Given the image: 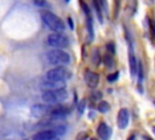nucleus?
<instances>
[{
    "instance_id": "b1692460",
    "label": "nucleus",
    "mask_w": 155,
    "mask_h": 140,
    "mask_svg": "<svg viewBox=\"0 0 155 140\" xmlns=\"http://www.w3.org/2000/svg\"><path fill=\"white\" fill-rule=\"evenodd\" d=\"M34 2V5L39 6V7H46L47 6V1L46 0H31Z\"/></svg>"
},
{
    "instance_id": "c85d7f7f",
    "label": "nucleus",
    "mask_w": 155,
    "mask_h": 140,
    "mask_svg": "<svg viewBox=\"0 0 155 140\" xmlns=\"http://www.w3.org/2000/svg\"><path fill=\"white\" fill-rule=\"evenodd\" d=\"M90 140H98V139H97V138H91Z\"/></svg>"
},
{
    "instance_id": "39448f33",
    "label": "nucleus",
    "mask_w": 155,
    "mask_h": 140,
    "mask_svg": "<svg viewBox=\"0 0 155 140\" xmlns=\"http://www.w3.org/2000/svg\"><path fill=\"white\" fill-rule=\"evenodd\" d=\"M71 77L70 70H68L65 66H56L46 72L47 80H54V81H67Z\"/></svg>"
},
{
    "instance_id": "2eb2a0df",
    "label": "nucleus",
    "mask_w": 155,
    "mask_h": 140,
    "mask_svg": "<svg viewBox=\"0 0 155 140\" xmlns=\"http://www.w3.org/2000/svg\"><path fill=\"white\" fill-rule=\"evenodd\" d=\"M91 59H92V64H93V65L98 66V65L101 64L102 57H101V53H99V51H98L97 48H94V49L92 51V57H91Z\"/></svg>"
},
{
    "instance_id": "412c9836",
    "label": "nucleus",
    "mask_w": 155,
    "mask_h": 140,
    "mask_svg": "<svg viewBox=\"0 0 155 140\" xmlns=\"http://www.w3.org/2000/svg\"><path fill=\"white\" fill-rule=\"evenodd\" d=\"M105 48H107V52L110 53L111 56L115 54V51H116V49H115V45H114V42H111V41L108 42V43L105 45Z\"/></svg>"
},
{
    "instance_id": "f3484780",
    "label": "nucleus",
    "mask_w": 155,
    "mask_h": 140,
    "mask_svg": "<svg viewBox=\"0 0 155 140\" xmlns=\"http://www.w3.org/2000/svg\"><path fill=\"white\" fill-rule=\"evenodd\" d=\"M51 129H52V130L56 133V135H57V136L63 135V134L67 132V127H65V126H63V124H57V126H53Z\"/></svg>"
},
{
    "instance_id": "20e7f679",
    "label": "nucleus",
    "mask_w": 155,
    "mask_h": 140,
    "mask_svg": "<svg viewBox=\"0 0 155 140\" xmlns=\"http://www.w3.org/2000/svg\"><path fill=\"white\" fill-rule=\"evenodd\" d=\"M46 42L48 46L53 48H65L69 45V39L63 34V33H52L47 35Z\"/></svg>"
},
{
    "instance_id": "c756f323",
    "label": "nucleus",
    "mask_w": 155,
    "mask_h": 140,
    "mask_svg": "<svg viewBox=\"0 0 155 140\" xmlns=\"http://www.w3.org/2000/svg\"><path fill=\"white\" fill-rule=\"evenodd\" d=\"M153 132H154V134H155V126L153 127Z\"/></svg>"
},
{
    "instance_id": "1a4fd4ad",
    "label": "nucleus",
    "mask_w": 155,
    "mask_h": 140,
    "mask_svg": "<svg viewBox=\"0 0 155 140\" xmlns=\"http://www.w3.org/2000/svg\"><path fill=\"white\" fill-rule=\"evenodd\" d=\"M130 122V112L126 107H121L117 112V127L120 129H126Z\"/></svg>"
},
{
    "instance_id": "cd10ccee",
    "label": "nucleus",
    "mask_w": 155,
    "mask_h": 140,
    "mask_svg": "<svg viewBox=\"0 0 155 140\" xmlns=\"http://www.w3.org/2000/svg\"><path fill=\"white\" fill-rule=\"evenodd\" d=\"M143 138H144V140H154V139H151V138H150V136H148V135H144Z\"/></svg>"
},
{
    "instance_id": "6e6552de",
    "label": "nucleus",
    "mask_w": 155,
    "mask_h": 140,
    "mask_svg": "<svg viewBox=\"0 0 155 140\" xmlns=\"http://www.w3.org/2000/svg\"><path fill=\"white\" fill-rule=\"evenodd\" d=\"M52 107L47 104V105H44V104H36L31 107V115L38 117V118H41V117H45V116H48L50 112H51Z\"/></svg>"
},
{
    "instance_id": "393cba45",
    "label": "nucleus",
    "mask_w": 155,
    "mask_h": 140,
    "mask_svg": "<svg viewBox=\"0 0 155 140\" xmlns=\"http://www.w3.org/2000/svg\"><path fill=\"white\" fill-rule=\"evenodd\" d=\"M87 138H88V134L86 132H80L76 135V140H87Z\"/></svg>"
},
{
    "instance_id": "9d476101",
    "label": "nucleus",
    "mask_w": 155,
    "mask_h": 140,
    "mask_svg": "<svg viewBox=\"0 0 155 140\" xmlns=\"http://www.w3.org/2000/svg\"><path fill=\"white\" fill-rule=\"evenodd\" d=\"M111 134H113V130H111V128L105 122H101L98 124V127H97V135H98L99 139H102V140H109L110 136H111Z\"/></svg>"
},
{
    "instance_id": "dca6fc26",
    "label": "nucleus",
    "mask_w": 155,
    "mask_h": 140,
    "mask_svg": "<svg viewBox=\"0 0 155 140\" xmlns=\"http://www.w3.org/2000/svg\"><path fill=\"white\" fill-rule=\"evenodd\" d=\"M97 110L101 112V113H105L110 110V104L108 101H104V100H101L97 105Z\"/></svg>"
},
{
    "instance_id": "423d86ee",
    "label": "nucleus",
    "mask_w": 155,
    "mask_h": 140,
    "mask_svg": "<svg viewBox=\"0 0 155 140\" xmlns=\"http://www.w3.org/2000/svg\"><path fill=\"white\" fill-rule=\"evenodd\" d=\"M84 80H85V83L90 88L94 89V88H97V86L99 83V75L94 71H91V70L86 69L84 71Z\"/></svg>"
},
{
    "instance_id": "4be33fe9",
    "label": "nucleus",
    "mask_w": 155,
    "mask_h": 140,
    "mask_svg": "<svg viewBox=\"0 0 155 140\" xmlns=\"http://www.w3.org/2000/svg\"><path fill=\"white\" fill-rule=\"evenodd\" d=\"M85 109H86V100H85V99H82V100L78 104V111H79V113L81 115V113L85 111Z\"/></svg>"
},
{
    "instance_id": "7c9ffc66",
    "label": "nucleus",
    "mask_w": 155,
    "mask_h": 140,
    "mask_svg": "<svg viewBox=\"0 0 155 140\" xmlns=\"http://www.w3.org/2000/svg\"><path fill=\"white\" fill-rule=\"evenodd\" d=\"M65 1H67V2H68V1H69V0H65Z\"/></svg>"
},
{
    "instance_id": "f257e3e1",
    "label": "nucleus",
    "mask_w": 155,
    "mask_h": 140,
    "mask_svg": "<svg viewBox=\"0 0 155 140\" xmlns=\"http://www.w3.org/2000/svg\"><path fill=\"white\" fill-rule=\"evenodd\" d=\"M40 17L42 19V22L45 23L46 27H48L51 30H53L54 33H62L65 30V24L64 22L53 12L44 10L40 12Z\"/></svg>"
},
{
    "instance_id": "a878e982",
    "label": "nucleus",
    "mask_w": 155,
    "mask_h": 140,
    "mask_svg": "<svg viewBox=\"0 0 155 140\" xmlns=\"http://www.w3.org/2000/svg\"><path fill=\"white\" fill-rule=\"evenodd\" d=\"M127 140H136V135H134V134H131Z\"/></svg>"
},
{
    "instance_id": "f8f14e48",
    "label": "nucleus",
    "mask_w": 155,
    "mask_h": 140,
    "mask_svg": "<svg viewBox=\"0 0 155 140\" xmlns=\"http://www.w3.org/2000/svg\"><path fill=\"white\" fill-rule=\"evenodd\" d=\"M54 138H57V135L52 129H45V130L36 133L31 138V140H53Z\"/></svg>"
},
{
    "instance_id": "7ed1b4c3",
    "label": "nucleus",
    "mask_w": 155,
    "mask_h": 140,
    "mask_svg": "<svg viewBox=\"0 0 155 140\" xmlns=\"http://www.w3.org/2000/svg\"><path fill=\"white\" fill-rule=\"evenodd\" d=\"M46 58L50 64L56 65V66H64L70 63V56L61 48H54L46 54Z\"/></svg>"
},
{
    "instance_id": "9b49d317",
    "label": "nucleus",
    "mask_w": 155,
    "mask_h": 140,
    "mask_svg": "<svg viewBox=\"0 0 155 140\" xmlns=\"http://www.w3.org/2000/svg\"><path fill=\"white\" fill-rule=\"evenodd\" d=\"M128 62H130V71H131V76L136 77L137 75V65H138V60L133 53V47L132 43H130V52H128Z\"/></svg>"
},
{
    "instance_id": "0eeeda50",
    "label": "nucleus",
    "mask_w": 155,
    "mask_h": 140,
    "mask_svg": "<svg viewBox=\"0 0 155 140\" xmlns=\"http://www.w3.org/2000/svg\"><path fill=\"white\" fill-rule=\"evenodd\" d=\"M41 88L42 91H57L65 88V81H54V80H44L41 82Z\"/></svg>"
},
{
    "instance_id": "f03ea898",
    "label": "nucleus",
    "mask_w": 155,
    "mask_h": 140,
    "mask_svg": "<svg viewBox=\"0 0 155 140\" xmlns=\"http://www.w3.org/2000/svg\"><path fill=\"white\" fill-rule=\"evenodd\" d=\"M41 99L48 105H57L68 99V92L65 88L57 91H44L41 94Z\"/></svg>"
},
{
    "instance_id": "bb28decb",
    "label": "nucleus",
    "mask_w": 155,
    "mask_h": 140,
    "mask_svg": "<svg viewBox=\"0 0 155 140\" xmlns=\"http://www.w3.org/2000/svg\"><path fill=\"white\" fill-rule=\"evenodd\" d=\"M68 22H69V25H70V28L73 29V22H71V18H70V17L68 18Z\"/></svg>"
},
{
    "instance_id": "ddd939ff",
    "label": "nucleus",
    "mask_w": 155,
    "mask_h": 140,
    "mask_svg": "<svg viewBox=\"0 0 155 140\" xmlns=\"http://www.w3.org/2000/svg\"><path fill=\"white\" fill-rule=\"evenodd\" d=\"M86 29H87V34H88V40L92 41L94 37V31H93V22H92L91 14L86 16Z\"/></svg>"
},
{
    "instance_id": "4468645a",
    "label": "nucleus",
    "mask_w": 155,
    "mask_h": 140,
    "mask_svg": "<svg viewBox=\"0 0 155 140\" xmlns=\"http://www.w3.org/2000/svg\"><path fill=\"white\" fill-rule=\"evenodd\" d=\"M103 62H104V65H105V68L107 69H111V68H114V65H115V62H114V57L110 54V53H105V56H104V58H103Z\"/></svg>"
},
{
    "instance_id": "6ab92c4d",
    "label": "nucleus",
    "mask_w": 155,
    "mask_h": 140,
    "mask_svg": "<svg viewBox=\"0 0 155 140\" xmlns=\"http://www.w3.org/2000/svg\"><path fill=\"white\" fill-rule=\"evenodd\" d=\"M119 75H120V72L119 71H114V72H111V74H108V76H107V81L108 82H115L117 78H119Z\"/></svg>"
},
{
    "instance_id": "aec40b11",
    "label": "nucleus",
    "mask_w": 155,
    "mask_h": 140,
    "mask_svg": "<svg viewBox=\"0 0 155 140\" xmlns=\"http://www.w3.org/2000/svg\"><path fill=\"white\" fill-rule=\"evenodd\" d=\"M91 99H92L93 101H101V99H102V92H99V91H93V92L91 93Z\"/></svg>"
},
{
    "instance_id": "a211bd4d",
    "label": "nucleus",
    "mask_w": 155,
    "mask_h": 140,
    "mask_svg": "<svg viewBox=\"0 0 155 140\" xmlns=\"http://www.w3.org/2000/svg\"><path fill=\"white\" fill-rule=\"evenodd\" d=\"M137 76H138V81L142 82L144 78V70H143V64L140 62H138V65H137Z\"/></svg>"
},
{
    "instance_id": "5701e85b",
    "label": "nucleus",
    "mask_w": 155,
    "mask_h": 140,
    "mask_svg": "<svg viewBox=\"0 0 155 140\" xmlns=\"http://www.w3.org/2000/svg\"><path fill=\"white\" fill-rule=\"evenodd\" d=\"M98 1V5L102 10V12H107V8H108V2L107 0H97Z\"/></svg>"
}]
</instances>
